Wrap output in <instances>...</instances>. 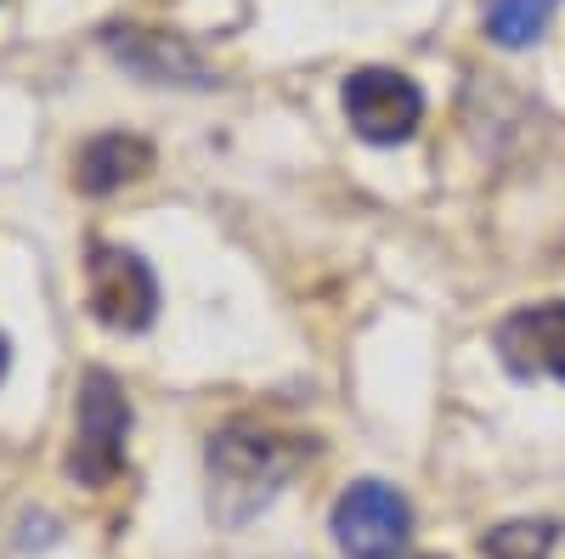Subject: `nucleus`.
Here are the masks:
<instances>
[{
	"instance_id": "1",
	"label": "nucleus",
	"mask_w": 565,
	"mask_h": 559,
	"mask_svg": "<svg viewBox=\"0 0 565 559\" xmlns=\"http://www.w3.org/2000/svg\"><path fill=\"white\" fill-rule=\"evenodd\" d=\"M300 447L277 441L266 430H244L232 424L221 436H210L204 447V475H210V520L221 531H238L255 515L277 503V492L289 486V475L300 470Z\"/></svg>"
},
{
	"instance_id": "2",
	"label": "nucleus",
	"mask_w": 565,
	"mask_h": 559,
	"mask_svg": "<svg viewBox=\"0 0 565 559\" xmlns=\"http://www.w3.org/2000/svg\"><path fill=\"white\" fill-rule=\"evenodd\" d=\"M125 436H130V401L125 385L108 367H90L79 379L74 401V447H68V475L79 486H108L125 470Z\"/></svg>"
},
{
	"instance_id": "3",
	"label": "nucleus",
	"mask_w": 565,
	"mask_h": 559,
	"mask_svg": "<svg viewBox=\"0 0 565 559\" xmlns=\"http://www.w3.org/2000/svg\"><path fill=\"white\" fill-rule=\"evenodd\" d=\"M85 294H90V316L114 334H141L159 316V277L136 249H114V244L90 249Z\"/></svg>"
},
{
	"instance_id": "4",
	"label": "nucleus",
	"mask_w": 565,
	"mask_h": 559,
	"mask_svg": "<svg viewBox=\"0 0 565 559\" xmlns=\"http://www.w3.org/2000/svg\"><path fill=\"white\" fill-rule=\"evenodd\" d=\"M413 537V508L385 481H356L334 503V542L345 559H402Z\"/></svg>"
},
{
	"instance_id": "5",
	"label": "nucleus",
	"mask_w": 565,
	"mask_h": 559,
	"mask_svg": "<svg viewBox=\"0 0 565 559\" xmlns=\"http://www.w3.org/2000/svg\"><path fill=\"white\" fill-rule=\"evenodd\" d=\"M340 103H345L351 130L362 142H380V148L407 142L424 119V90L396 68H356L340 90Z\"/></svg>"
},
{
	"instance_id": "6",
	"label": "nucleus",
	"mask_w": 565,
	"mask_h": 559,
	"mask_svg": "<svg viewBox=\"0 0 565 559\" xmlns=\"http://www.w3.org/2000/svg\"><path fill=\"white\" fill-rule=\"evenodd\" d=\"M108 52L148 85H186V90L215 85V68L181 34H164V29H108Z\"/></svg>"
},
{
	"instance_id": "7",
	"label": "nucleus",
	"mask_w": 565,
	"mask_h": 559,
	"mask_svg": "<svg viewBox=\"0 0 565 559\" xmlns=\"http://www.w3.org/2000/svg\"><path fill=\"white\" fill-rule=\"evenodd\" d=\"M498 356H503L509 373H521V379H537V373L565 379V300L514 311L498 329Z\"/></svg>"
},
{
	"instance_id": "8",
	"label": "nucleus",
	"mask_w": 565,
	"mask_h": 559,
	"mask_svg": "<svg viewBox=\"0 0 565 559\" xmlns=\"http://www.w3.org/2000/svg\"><path fill=\"white\" fill-rule=\"evenodd\" d=\"M153 170V148L141 142V136H125V130H108V136H90L74 159V186L90 198H108L119 193L125 181L148 175Z\"/></svg>"
},
{
	"instance_id": "9",
	"label": "nucleus",
	"mask_w": 565,
	"mask_h": 559,
	"mask_svg": "<svg viewBox=\"0 0 565 559\" xmlns=\"http://www.w3.org/2000/svg\"><path fill=\"white\" fill-rule=\"evenodd\" d=\"M548 12H554V0H492L487 7V34L514 52V45H532L548 29Z\"/></svg>"
},
{
	"instance_id": "10",
	"label": "nucleus",
	"mask_w": 565,
	"mask_h": 559,
	"mask_svg": "<svg viewBox=\"0 0 565 559\" xmlns=\"http://www.w3.org/2000/svg\"><path fill=\"white\" fill-rule=\"evenodd\" d=\"M481 548H487L492 559H548V548H554V520H509V526L487 531Z\"/></svg>"
},
{
	"instance_id": "11",
	"label": "nucleus",
	"mask_w": 565,
	"mask_h": 559,
	"mask_svg": "<svg viewBox=\"0 0 565 559\" xmlns=\"http://www.w3.org/2000/svg\"><path fill=\"white\" fill-rule=\"evenodd\" d=\"M7 367H12V345H7V334H0V379H7Z\"/></svg>"
},
{
	"instance_id": "12",
	"label": "nucleus",
	"mask_w": 565,
	"mask_h": 559,
	"mask_svg": "<svg viewBox=\"0 0 565 559\" xmlns=\"http://www.w3.org/2000/svg\"><path fill=\"white\" fill-rule=\"evenodd\" d=\"M402 559H430V553H402Z\"/></svg>"
}]
</instances>
